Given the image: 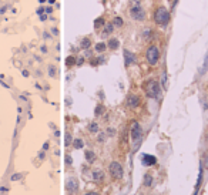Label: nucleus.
<instances>
[{
    "label": "nucleus",
    "mask_w": 208,
    "mask_h": 195,
    "mask_svg": "<svg viewBox=\"0 0 208 195\" xmlns=\"http://www.w3.org/2000/svg\"><path fill=\"white\" fill-rule=\"evenodd\" d=\"M170 12L165 9L164 6H160L157 10L154 12V21L158 26H167L170 23Z\"/></svg>",
    "instance_id": "nucleus-1"
},
{
    "label": "nucleus",
    "mask_w": 208,
    "mask_h": 195,
    "mask_svg": "<svg viewBox=\"0 0 208 195\" xmlns=\"http://www.w3.org/2000/svg\"><path fill=\"white\" fill-rule=\"evenodd\" d=\"M144 90H145V94H147V97L157 98L158 94H160V84H158L155 80H150V81H147V83H145Z\"/></svg>",
    "instance_id": "nucleus-2"
},
{
    "label": "nucleus",
    "mask_w": 208,
    "mask_h": 195,
    "mask_svg": "<svg viewBox=\"0 0 208 195\" xmlns=\"http://www.w3.org/2000/svg\"><path fill=\"white\" fill-rule=\"evenodd\" d=\"M145 58L147 61L151 64V66H155L160 60V50H158L157 46H150L145 51Z\"/></svg>",
    "instance_id": "nucleus-3"
},
{
    "label": "nucleus",
    "mask_w": 208,
    "mask_h": 195,
    "mask_svg": "<svg viewBox=\"0 0 208 195\" xmlns=\"http://www.w3.org/2000/svg\"><path fill=\"white\" fill-rule=\"evenodd\" d=\"M130 13H131V17L137 21H143L145 19V12H144V9L140 6H131Z\"/></svg>",
    "instance_id": "nucleus-4"
},
{
    "label": "nucleus",
    "mask_w": 208,
    "mask_h": 195,
    "mask_svg": "<svg viewBox=\"0 0 208 195\" xmlns=\"http://www.w3.org/2000/svg\"><path fill=\"white\" fill-rule=\"evenodd\" d=\"M108 171H110V175L113 177V178L120 179L121 177H123V168H121V165L118 164V162H116V161L110 164V168H108Z\"/></svg>",
    "instance_id": "nucleus-5"
},
{
    "label": "nucleus",
    "mask_w": 208,
    "mask_h": 195,
    "mask_svg": "<svg viewBox=\"0 0 208 195\" xmlns=\"http://www.w3.org/2000/svg\"><path fill=\"white\" fill-rule=\"evenodd\" d=\"M131 137H133L134 141H138V140H140V137H141V125L138 124V123H134L133 127H131Z\"/></svg>",
    "instance_id": "nucleus-6"
},
{
    "label": "nucleus",
    "mask_w": 208,
    "mask_h": 195,
    "mask_svg": "<svg viewBox=\"0 0 208 195\" xmlns=\"http://www.w3.org/2000/svg\"><path fill=\"white\" fill-rule=\"evenodd\" d=\"M127 104H128V107H131V108L138 107V105H140V97L135 94H131L130 97L127 98Z\"/></svg>",
    "instance_id": "nucleus-7"
},
{
    "label": "nucleus",
    "mask_w": 208,
    "mask_h": 195,
    "mask_svg": "<svg viewBox=\"0 0 208 195\" xmlns=\"http://www.w3.org/2000/svg\"><path fill=\"white\" fill-rule=\"evenodd\" d=\"M143 165H145V167H150V165H154L155 162H157V160H155L154 155H148V154H144L143 155Z\"/></svg>",
    "instance_id": "nucleus-8"
},
{
    "label": "nucleus",
    "mask_w": 208,
    "mask_h": 195,
    "mask_svg": "<svg viewBox=\"0 0 208 195\" xmlns=\"http://www.w3.org/2000/svg\"><path fill=\"white\" fill-rule=\"evenodd\" d=\"M124 61H125V66H131L133 63H135V56L131 51H124Z\"/></svg>",
    "instance_id": "nucleus-9"
},
{
    "label": "nucleus",
    "mask_w": 208,
    "mask_h": 195,
    "mask_svg": "<svg viewBox=\"0 0 208 195\" xmlns=\"http://www.w3.org/2000/svg\"><path fill=\"white\" fill-rule=\"evenodd\" d=\"M113 30H114V24L113 23H106L103 26V36H108V34L113 33Z\"/></svg>",
    "instance_id": "nucleus-10"
},
{
    "label": "nucleus",
    "mask_w": 208,
    "mask_h": 195,
    "mask_svg": "<svg viewBox=\"0 0 208 195\" xmlns=\"http://www.w3.org/2000/svg\"><path fill=\"white\" fill-rule=\"evenodd\" d=\"M107 47L111 49V50H116V49L120 47V41H118L117 39H114V37H113V39H110V40H108Z\"/></svg>",
    "instance_id": "nucleus-11"
},
{
    "label": "nucleus",
    "mask_w": 208,
    "mask_h": 195,
    "mask_svg": "<svg viewBox=\"0 0 208 195\" xmlns=\"http://www.w3.org/2000/svg\"><path fill=\"white\" fill-rule=\"evenodd\" d=\"M67 187H69V189H70L71 192H76V191H77V181H76L74 178H71Z\"/></svg>",
    "instance_id": "nucleus-12"
},
{
    "label": "nucleus",
    "mask_w": 208,
    "mask_h": 195,
    "mask_svg": "<svg viewBox=\"0 0 208 195\" xmlns=\"http://www.w3.org/2000/svg\"><path fill=\"white\" fill-rule=\"evenodd\" d=\"M80 46H81V49H88L91 46V40L88 39V37H84L83 40H81Z\"/></svg>",
    "instance_id": "nucleus-13"
},
{
    "label": "nucleus",
    "mask_w": 208,
    "mask_h": 195,
    "mask_svg": "<svg viewBox=\"0 0 208 195\" xmlns=\"http://www.w3.org/2000/svg\"><path fill=\"white\" fill-rule=\"evenodd\" d=\"M94 49H96V51H97V53H103V51L107 49V44L101 41V43H97V44H96V47H94Z\"/></svg>",
    "instance_id": "nucleus-14"
},
{
    "label": "nucleus",
    "mask_w": 208,
    "mask_h": 195,
    "mask_svg": "<svg viewBox=\"0 0 208 195\" xmlns=\"http://www.w3.org/2000/svg\"><path fill=\"white\" fill-rule=\"evenodd\" d=\"M76 63H77V58L74 57V56L66 58V66H67V67H71V66H74Z\"/></svg>",
    "instance_id": "nucleus-15"
},
{
    "label": "nucleus",
    "mask_w": 208,
    "mask_h": 195,
    "mask_svg": "<svg viewBox=\"0 0 208 195\" xmlns=\"http://www.w3.org/2000/svg\"><path fill=\"white\" fill-rule=\"evenodd\" d=\"M103 177H104V174L101 171H94L93 172V179H94V181H101Z\"/></svg>",
    "instance_id": "nucleus-16"
},
{
    "label": "nucleus",
    "mask_w": 208,
    "mask_h": 195,
    "mask_svg": "<svg viewBox=\"0 0 208 195\" xmlns=\"http://www.w3.org/2000/svg\"><path fill=\"white\" fill-rule=\"evenodd\" d=\"M106 24V21H104V19L103 17H98L97 20L94 21V29H100L101 26H104Z\"/></svg>",
    "instance_id": "nucleus-17"
},
{
    "label": "nucleus",
    "mask_w": 208,
    "mask_h": 195,
    "mask_svg": "<svg viewBox=\"0 0 208 195\" xmlns=\"http://www.w3.org/2000/svg\"><path fill=\"white\" fill-rule=\"evenodd\" d=\"M113 24H114L116 27H121L123 24H124V21H123V19H121V17H116L114 21H113Z\"/></svg>",
    "instance_id": "nucleus-18"
},
{
    "label": "nucleus",
    "mask_w": 208,
    "mask_h": 195,
    "mask_svg": "<svg viewBox=\"0 0 208 195\" xmlns=\"http://www.w3.org/2000/svg\"><path fill=\"white\" fill-rule=\"evenodd\" d=\"M73 145H74V148H77V150H80V148H83L84 142H83V140H74Z\"/></svg>",
    "instance_id": "nucleus-19"
},
{
    "label": "nucleus",
    "mask_w": 208,
    "mask_h": 195,
    "mask_svg": "<svg viewBox=\"0 0 208 195\" xmlns=\"http://www.w3.org/2000/svg\"><path fill=\"white\" fill-rule=\"evenodd\" d=\"M86 158H87V161H94L96 160V155H94V152H91V151H87L86 152Z\"/></svg>",
    "instance_id": "nucleus-20"
},
{
    "label": "nucleus",
    "mask_w": 208,
    "mask_h": 195,
    "mask_svg": "<svg viewBox=\"0 0 208 195\" xmlns=\"http://www.w3.org/2000/svg\"><path fill=\"white\" fill-rule=\"evenodd\" d=\"M88 130H90L91 132H97V131H98V125H97V123H91V124L88 125Z\"/></svg>",
    "instance_id": "nucleus-21"
},
{
    "label": "nucleus",
    "mask_w": 208,
    "mask_h": 195,
    "mask_svg": "<svg viewBox=\"0 0 208 195\" xmlns=\"http://www.w3.org/2000/svg\"><path fill=\"white\" fill-rule=\"evenodd\" d=\"M151 182H153V178H151V175H145V179H144V184L147 185H151Z\"/></svg>",
    "instance_id": "nucleus-22"
},
{
    "label": "nucleus",
    "mask_w": 208,
    "mask_h": 195,
    "mask_svg": "<svg viewBox=\"0 0 208 195\" xmlns=\"http://www.w3.org/2000/svg\"><path fill=\"white\" fill-rule=\"evenodd\" d=\"M103 61V58H91V66H96V64H100Z\"/></svg>",
    "instance_id": "nucleus-23"
},
{
    "label": "nucleus",
    "mask_w": 208,
    "mask_h": 195,
    "mask_svg": "<svg viewBox=\"0 0 208 195\" xmlns=\"http://www.w3.org/2000/svg\"><path fill=\"white\" fill-rule=\"evenodd\" d=\"M101 113H103V105H97V108H96V115H100Z\"/></svg>",
    "instance_id": "nucleus-24"
},
{
    "label": "nucleus",
    "mask_w": 208,
    "mask_h": 195,
    "mask_svg": "<svg viewBox=\"0 0 208 195\" xmlns=\"http://www.w3.org/2000/svg\"><path fill=\"white\" fill-rule=\"evenodd\" d=\"M49 71H50V76H51V77H54V74H56V68H54V66H50Z\"/></svg>",
    "instance_id": "nucleus-25"
},
{
    "label": "nucleus",
    "mask_w": 208,
    "mask_h": 195,
    "mask_svg": "<svg viewBox=\"0 0 208 195\" xmlns=\"http://www.w3.org/2000/svg\"><path fill=\"white\" fill-rule=\"evenodd\" d=\"M70 140H71V137H70V135H67V137H66V144H70Z\"/></svg>",
    "instance_id": "nucleus-26"
},
{
    "label": "nucleus",
    "mask_w": 208,
    "mask_h": 195,
    "mask_svg": "<svg viewBox=\"0 0 208 195\" xmlns=\"http://www.w3.org/2000/svg\"><path fill=\"white\" fill-rule=\"evenodd\" d=\"M86 195H100V194H97V192H88V194H86Z\"/></svg>",
    "instance_id": "nucleus-27"
},
{
    "label": "nucleus",
    "mask_w": 208,
    "mask_h": 195,
    "mask_svg": "<svg viewBox=\"0 0 208 195\" xmlns=\"http://www.w3.org/2000/svg\"><path fill=\"white\" fill-rule=\"evenodd\" d=\"M46 13H51V7H47V9H46Z\"/></svg>",
    "instance_id": "nucleus-28"
}]
</instances>
